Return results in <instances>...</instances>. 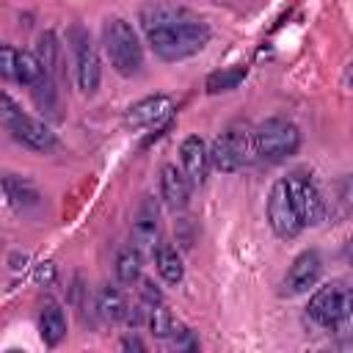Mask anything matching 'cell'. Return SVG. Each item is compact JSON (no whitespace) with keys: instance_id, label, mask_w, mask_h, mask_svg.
Wrapping results in <instances>:
<instances>
[{"instance_id":"cell-1","label":"cell","mask_w":353,"mask_h":353,"mask_svg":"<svg viewBox=\"0 0 353 353\" xmlns=\"http://www.w3.org/2000/svg\"><path fill=\"white\" fill-rule=\"evenodd\" d=\"M141 28L163 61H182L196 55L210 41V28L196 14L174 3H152L141 11Z\"/></svg>"},{"instance_id":"cell-2","label":"cell","mask_w":353,"mask_h":353,"mask_svg":"<svg viewBox=\"0 0 353 353\" xmlns=\"http://www.w3.org/2000/svg\"><path fill=\"white\" fill-rule=\"evenodd\" d=\"M102 41H105V52L110 66L121 74V77H132L138 74L141 63H143V50L138 44V36L132 30L130 22L124 19H108L105 30H102Z\"/></svg>"},{"instance_id":"cell-3","label":"cell","mask_w":353,"mask_h":353,"mask_svg":"<svg viewBox=\"0 0 353 353\" xmlns=\"http://www.w3.org/2000/svg\"><path fill=\"white\" fill-rule=\"evenodd\" d=\"M301 146V132L292 121L281 119V116H273L268 121H262L254 132V149L259 157L270 160V163H279L290 154H295Z\"/></svg>"},{"instance_id":"cell-4","label":"cell","mask_w":353,"mask_h":353,"mask_svg":"<svg viewBox=\"0 0 353 353\" xmlns=\"http://www.w3.org/2000/svg\"><path fill=\"white\" fill-rule=\"evenodd\" d=\"M3 121L11 132V138L33 152H50L55 146V132L44 121L22 113L8 94H3Z\"/></svg>"},{"instance_id":"cell-5","label":"cell","mask_w":353,"mask_h":353,"mask_svg":"<svg viewBox=\"0 0 353 353\" xmlns=\"http://www.w3.org/2000/svg\"><path fill=\"white\" fill-rule=\"evenodd\" d=\"M251 152H256V149H254V135H251L245 127L234 124V127L223 130V132L212 141L210 163H212L218 171H226V174H229V171H237L240 165H245L248 157H251Z\"/></svg>"},{"instance_id":"cell-6","label":"cell","mask_w":353,"mask_h":353,"mask_svg":"<svg viewBox=\"0 0 353 353\" xmlns=\"http://www.w3.org/2000/svg\"><path fill=\"white\" fill-rule=\"evenodd\" d=\"M287 188H290V196L295 201V210L303 221V226H314L323 221L325 215V199L320 193V188L314 185V179L306 174V171H292L287 179Z\"/></svg>"},{"instance_id":"cell-7","label":"cell","mask_w":353,"mask_h":353,"mask_svg":"<svg viewBox=\"0 0 353 353\" xmlns=\"http://www.w3.org/2000/svg\"><path fill=\"white\" fill-rule=\"evenodd\" d=\"M268 223L270 229L279 234V237H295L301 229H303V221L295 210V201L290 196V188L284 179H279L270 190V199H268Z\"/></svg>"},{"instance_id":"cell-8","label":"cell","mask_w":353,"mask_h":353,"mask_svg":"<svg viewBox=\"0 0 353 353\" xmlns=\"http://www.w3.org/2000/svg\"><path fill=\"white\" fill-rule=\"evenodd\" d=\"M72 47H74V63H77V85L83 94H94L99 85V55L85 28H72Z\"/></svg>"},{"instance_id":"cell-9","label":"cell","mask_w":353,"mask_h":353,"mask_svg":"<svg viewBox=\"0 0 353 353\" xmlns=\"http://www.w3.org/2000/svg\"><path fill=\"white\" fill-rule=\"evenodd\" d=\"M347 295H350V287L325 284V287H320V290L309 298L306 312H309V317H312L317 325L331 328V325L339 320V314H342V309H345V303H347Z\"/></svg>"},{"instance_id":"cell-10","label":"cell","mask_w":353,"mask_h":353,"mask_svg":"<svg viewBox=\"0 0 353 353\" xmlns=\"http://www.w3.org/2000/svg\"><path fill=\"white\" fill-rule=\"evenodd\" d=\"M171 113H174V99L165 97V94H157V97H146V99L135 102L127 110V119L124 121L132 130H149V127H157L160 130L163 124H168Z\"/></svg>"},{"instance_id":"cell-11","label":"cell","mask_w":353,"mask_h":353,"mask_svg":"<svg viewBox=\"0 0 353 353\" xmlns=\"http://www.w3.org/2000/svg\"><path fill=\"white\" fill-rule=\"evenodd\" d=\"M320 270H323L320 254H317L314 248L301 251V254L292 259V265H290V270H287V276H284V292H287V295H301V292H306L309 287L317 284Z\"/></svg>"},{"instance_id":"cell-12","label":"cell","mask_w":353,"mask_h":353,"mask_svg":"<svg viewBox=\"0 0 353 353\" xmlns=\"http://www.w3.org/2000/svg\"><path fill=\"white\" fill-rule=\"evenodd\" d=\"M160 240V221H157V204L152 196H146L138 207V215L132 221V245L138 251H154Z\"/></svg>"},{"instance_id":"cell-13","label":"cell","mask_w":353,"mask_h":353,"mask_svg":"<svg viewBox=\"0 0 353 353\" xmlns=\"http://www.w3.org/2000/svg\"><path fill=\"white\" fill-rule=\"evenodd\" d=\"M179 154H182V165H185L190 185H196V188L204 185L207 171H210V152H207L204 141L199 135H188L179 146Z\"/></svg>"},{"instance_id":"cell-14","label":"cell","mask_w":353,"mask_h":353,"mask_svg":"<svg viewBox=\"0 0 353 353\" xmlns=\"http://www.w3.org/2000/svg\"><path fill=\"white\" fill-rule=\"evenodd\" d=\"M160 193H163V201L171 207V210H182L190 199V179L185 171H179L174 163H165L160 168Z\"/></svg>"},{"instance_id":"cell-15","label":"cell","mask_w":353,"mask_h":353,"mask_svg":"<svg viewBox=\"0 0 353 353\" xmlns=\"http://www.w3.org/2000/svg\"><path fill=\"white\" fill-rule=\"evenodd\" d=\"M39 328H41L44 345H58V342L66 336V317H63V309H61L55 301H47V303L41 306Z\"/></svg>"},{"instance_id":"cell-16","label":"cell","mask_w":353,"mask_h":353,"mask_svg":"<svg viewBox=\"0 0 353 353\" xmlns=\"http://www.w3.org/2000/svg\"><path fill=\"white\" fill-rule=\"evenodd\" d=\"M325 212L334 218V223H342L345 218L353 215V176L336 179L334 199H331V207H325Z\"/></svg>"},{"instance_id":"cell-17","label":"cell","mask_w":353,"mask_h":353,"mask_svg":"<svg viewBox=\"0 0 353 353\" xmlns=\"http://www.w3.org/2000/svg\"><path fill=\"white\" fill-rule=\"evenodd\" d=\"M97 309H99V314L108 320V323H119V320H124L130 312H127V301H124V295L116 290V287H102L99 290V298H97Z\"/></svg>"},{"instance_id":"cell-18","label":"cell","mask_w":353,"mask_h":353,"mask_svg":"<svg viewBox=\"0 0 353 353\" xmlns=\"http://www.w3.org/2000/svg\"><path fill=\"white\" fill-rule=\"evenodd\" d=\"M154 262H157V273L168 281V284H179L182 281V259H179V254H176V248L174 245H168V243H160L157 245V254H154Z\"/></svg>"},{"instance_id":"cell-19","label":"cell","mask_w":353,"mask_h":353,"mask_svg":"<svg viewBox=\"0 0 353 353\" xmlns=\"http://www.w3.org/2000/svg\"><path fill=\"white\" fill-rule=\"evenodd\" d=\"M3 188H6V199H8L14 207H19V210L39 204V193H36L28 182L17 179L14 174H6V176H3Z\"/></svg>"},{"instance_id":"cell-20","label":"cell","mask_w":353,"mask_h":353,"mask_svg":"<svg viewBox=\"0 0 353 353\" xmlns=\"http://www.w3.org/2000/svg\"><path fill=\"white\" fill-rule=\"evenodd\" d=\"M245 74H248V69L245 66H232V69H218V72H212L210 77H207V83H204V88L210 91V94H221V91H232V88H237L243 80H245Z\"/></svg>"},{"instance_id":"cell-21","label":"cell","mask_w":353,"mask_h":353,"mask_svg":"<svg viewBox=\"0 0 353 353\" xmlns=\"http://www.w3.org/2000/svg\"><path fill=\"white\" fill-rule=\"evenodd\" d=\"M138 276H141V251L135 245L121 248L116 256V279L121 284H132L138 281Z\"/></svg>"},{"instance_id":"cell-22","label":"cell","mask_w":353,"mask_h":353,"mask_svg":"<svg viewBox=\"0 0 353 353\" xmlns=\"http://www.w3.org/2000/svg\"><path fill=\"white\" fill-rule=\"evenodd\" d=\"M44 77V63L33 52H19L17 55V77L22 85H36Z\"/></svg>"},{"instance_id":"cell-23","label":"cell","mask_w":353,"mask_h":353,"mask_svg":"<svg viewBox=\"0 0 353 353\" xmlns=\"http://www.w3.org/2000/svg\"><path fill=\"white\" fill-rule=\"evenodd\" d=\"M149 328H152L154 336H163V339L171 336V334H176V323H174V317H171V312L165 306H152Z\"/></svg>"},{"instance_id":"cell-24","label":"cell","mask_w":353,"mask_h":353,"mask_svg":"<svg viewBox=\"0 0 353 353\" xmlns=\"http://www.w3.org/2000/svg\"><path fill=\"white\" fill-rule=\"evenodd\" d=\"M331 331H334V336H336V339H342V342L353 339V287H350L347 303H345V309H342L339 320L331 325Z\"/></svg>"},{"instance_id":"cell-25","label":"cell","mask_w":353,"mask_h":353,"mask_svg":"<svg viewBox=\"0 0 353 353\" xmlns=\"http://www.w3.org/2000/svg\"><path fill=\"white\" fill-rule=\"evenodd\" d=\"M17 55H19V52H17L14 47H8V44L0 50V72H3V77H8V80L17 77Z\"/></svg>"},{"instance_id":"cell-26","label":"cell","mask_w":353,"mask_h":353,"mask_svg":"<svg viewBox=\"0 0 353 353\" xmlns=\"http://www.w3.org/2000/svg\"><path fill=\"white\" fill-rule=\"evenodd\" d=\"M141 298L149 303V306H160L163 303V295H160V290H154V284L152 281H141Z\"/></svg>"},{"instance_id":"cell-27","label":"cell","mask_w":353,"mask_h":353,"mask_svg":"<svg viewBox=\"0 0 353 353\" xmlns=\"http://www.w3.org/2000/svg\"><path fill=\"white\" fill-rule=\"evenodd\" d=\"M52 276H55L52 265H50V262H41V268L36 270V281H41V284H50V281H52Z\"/></svg>"},{"instance_id":"cell-28","label":"cell","mask_w":353,"mask_h":353,"mask_svg":"<svg viewBox=\"0 0 353 353\" xmlns=\"http://www.w3.org/2000/svg\"><path fill=\"white\" fill-rule=\"evenodd\" d=\"M121 347H124V350H143V345H141L138 339H132V336H127V339L121 342Z\"/></svg>"},{"instance_id":"cell-29","label":"cell","mask_w":353,"mask_h":353,"mask_svg":"<svg viewBox=\"0 0 353 353\" xmlns=\"http://www.w3.org/2000/svg\"><path fill=\"white\" fill-rule=\"evenodd\" d=\"M345 256H347V259H353V240L345 245Z\"/></svg>"}]
</instances>
